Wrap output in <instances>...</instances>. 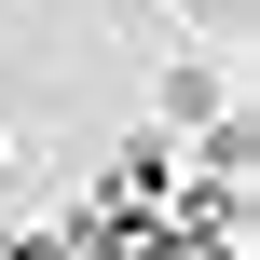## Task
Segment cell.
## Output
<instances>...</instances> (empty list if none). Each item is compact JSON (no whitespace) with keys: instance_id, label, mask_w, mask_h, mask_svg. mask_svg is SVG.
<instances>
[{"instance_id":"obj_3","label":"cell","mask_w":260,"mask_h":260,"mask_svg":"<svg viewBox=\"0 0 260 260\" xmlns=\"http://www.w3.org/2000/svg\"><path fill=\"white\" fill-rule=\"evenodd\" d=\"M165 110H178V123H219V69L178 55V69H165Z\"/></svg>"},{"instance_id":"obj_2","label":"cell","mask_w":260,"mask_h":260,"mask_svg":"<svg viewBox=\"0 0 260 260\" xmlns=\"http://www.w3.org/2000/svg\"><path fill=\"white\" fill-rule=\"evenodd\" d=\"M192 165H206L219 192H247V165H260V123H247V110H219V123H192Z\"/></svg>"},{"instance_id":"obj_1","label":"cell","mask_w":260,"mask_h":260,"mask_svg":"<svg viewBox=\"0 0 260 260\" xmlns=\"http://www.w3.org/2000/svg\"><path fill=\"white\" fill-rule=\"evenodd\" d=\"M69 247H82V260H165V206H137V192H96V206L69 219Z\"/></svg>"},{"instance_id":"obj_4","label":"cell","mask_w":260,"mask_h":260,"mask_svg":"<svg viewBox=\"0 0 260 260\" xmlns=\"http://www.w3.org/2000/svg\"><path fill=\"white\" fill-rule=\"evenodd\" d=\"M165 260H233V247H192V233H165Z\"/></svg>"}]
</instances>
